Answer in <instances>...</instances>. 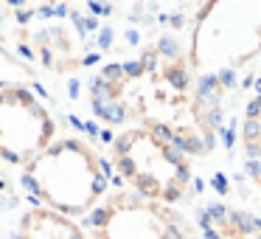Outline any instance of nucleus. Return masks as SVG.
<instances>
[{
  "label": "nucleus",
  "instance_id": "f257e3e1",
  "mask_svg": "<svg viewBox=\"0 0 261 239\" xmlns=\"http://www.w3.org/2000/svg\"><path fill=\"white\" fill-rule=\"evenodd\" d=\"M23 175L34 186V200L62 217L87 214L107 188L96 152L79 138H65L48 147L25 166Z\"/></svg>",
  "mask_w": 261,
  "mask_h": 239
},
{
  "label": "nucleus",
  "instance_id": "f03ea898",
  "mask_svg": "<svg viewBox=\"0 0 261 239\" xmlns=\"http://www.w3.org/2000/svg\"><path fill=\"white\" fill-rule=\"evenodd\" d=\"M54 118L29 87L0 90V158L29 166L54 138Z\"/></svg>",
  "mask_w": 261,
  "mask_h": 239
},
{
  "label": "nucleus",
  "instance_id": "7ed1b4c3",
  "mask_svg": "<svg viewBox=\"0 0 261 239\" xmlns=\"http://www.w3.org/2000/svg\"><path fill=\"white\" fill-rule=\"evenodd\" d=\"M17 239H87L73 220L48 208L29 211L20 222Z\"/></svg>",
  "mask_w": 261,
  "mask_h": 239
},
{
  "label": "nucleus",
  "instance_id": "20e7f679",
  "mask_svg": "<svg viewBox=\"0 0 261 239\" xmlns=\"http://www.w3.org/2000/svg\"><path fill=\"white\" fill-rule=\"evenodd\" d=\"M166 79H169V85L174 87V90H186L188 87V70L182 68V65H169L166 68Z\"/></svg>",
  "mask_w": 261,
  "mask_h": 239
},
{
  "label": "nucleus",
  "instance_id": "39448f33",
  "mask_svg": "<svg viewBox=\"0 0 261 239\" xmlns=\"http://www.w3.org/2000/svg\"><path fill=\"white\" fill-rule=\"evenodd\" d=\"M154 51H158V57H166V59H177V57H180V45H177L174 37H160L158 45H154Z\"/></svg>",
  "mask_w": 261,
  "mask_h": 239
},
{
  "label": "nucleus",
  "instance_id": "423d86ee",
  "mask_svg": "<svg viewBox=\"0 0 261 239\" xmlns=\"http://www.w3.org/2000/svg\"><path fill=\"white\" fill-rule=\"evenodd\" d=\"M205 211H208L211 222H216V225H222V228L227 225V208L222 203H208V205H205Z\"/></svg>",
  "mask_w": 261,
  "mask_h": 239
},
{
  "label": "nucleus",
  "instance_id": "0eeeda50",
  "mask_svg": "<svg viewBox=\"0 0 261 239\" xmlns=\"http://www.w3.org/2000/svg\"><path fill=\"white\" fill-rule=\"evenodd\" d=\"M236 132H239V121L236 118H230V124L222 127V132H219V138L225 141V147L230 149V155H233V147H236Z\"/></svg>",
  "mask_w": 261,
  "mask_h": 239
},
{
  "label": "nucleus",
  "instance_id": "6e6552de",
  "mask_svg": "<svg viewBox=\"0 0 261 239\" xmlns=\"http://www.w3.org/2000/svg\"><path fill=\"white\" fill-rule=\"evenodd\" d=\"M244 144H261V121H247L242 127Z\"/></svg>",
  "mask_w": 261,
  "mask_h": 239
},
{
  "label": "nucleus",
  "instance_id": "1a4fd4ad",
  "mask_svg": "<svg viewBox=\"0 0 261 239\" xmlns=\"http://www.w3.org/2000/svg\"><path fill=\"white\" fill-rule=\"evenodd\" d=\"M222 121H225V113H222V107L208 110V127H211V132H216V135H219V132H222Z\"/></svg>",
  "mask_w": 261,
  "mask_h": 239
},
{
  "label": "nucleus",
  "instance_id": "9d476101",
  "mask_svg": "<svg viewBox=\"0 0 261 239\" xmlns=\"http://www.w3.org/2000/svg\"><path fill=\"white\" fill-rule=\"evenodd\" d=\"M121 68H124V76H126V79H138V76H143V65H141V59H129V62H121Z\"/></svg>",
  "mask_w": 261,
  "mask_h": 239
},
{
  "label": "nucleus",
  "instance_id": "9b49d317",
  "mask_svg": "<svg viewBox=\"0 0 261 239\" xmlns=\"http://www.w3.org/2000/svg\"><path fill=\"white\" fill-rule=\"evenodd\" d=\"M236 70L233 68H222L219 74H216V82H219V87H236Z\"/></svg>",
  "mask_w": 261,
  "mask_h": 239
},
{
  "label": "nucleus",
  "instance_id": "f8f14e48",
  "mask_svg": "<svg viewBox=\"0 0 261 239\" xmlns=\"http://www.w3.org/2000/svg\"><path fill=\"white\" fill-rule=\"evenodd\" d=\"M244 113H247V121H258L261 118V96H255L253 102H247Z\"/></svg>",
  "mask_w": 261,
  "mask_h": 239
},
{
  "label": "nucleus",
  "instance_id": "ddd939ff",
  "mask_svg": "<svg viewBox=\"0 0 261 239\" xmlns=\"http://www.w3.org/2000/svg\"><path fill=\"white\" fill-rule=\"evenodd\" d=\"M211 186L216 188V194H227V192H230V183H227V177L222 175V172H216V175L211 177Z\"/></svg>",
  "mask_w": 261,
  "mask_h": 239
},
{
  "label": "nucleus",
  "instance_id": "4468645a",
  "mask_svg": "<svg viewBox=\"0 0 261 239\" xmlns=\"http://www.w3.org/2000/svg\"><path fill=\"white\" fill-rule=\"evenodd\" d=\"M244 172H247V177H253V180L261 183V160H247Z\"/></svg>",
  "mask_w": 261,
  "mask_h": 239
},
{
  "label": "nucleus",
  "instance_id": "2eb2a0df",
  "mask_svg": "<svg viewBox=\"0 0 261 239\" xmlns=\"http://www.w3.org/2000/svg\"><path fill=\"white\" fill-rule=\"evenodd\" d=\"M110 45H113V29H104L101 34H98V48H101V51H107Z\"/></svg>",
  "mask_w": 261,
  "mask_h": 239
},
{
  "label": "nucleus",
  "instance_id": "dca6fc26",
  "mask_svg": "<svg viewBox=\"0 0 261 239\" xmlns=\"http://www.w3.org/2000/svg\"><path fill=\"white\" fill-rule=\"evenodd\" d=\"M197 222H199V228H202V231L214 228V222H211V217H208V211H205V208H199V211H197Z\"/></svg>",
  "mask_w": 261,
  "mask_h": 239
},
{
  "label": "nucleus",
  "instance_id": "f3484780",
  "mask_svg": "<svg viewBox=\"0 0 261 239\" xmlns=\"http://www.w3.org/2000/svg\"><path fill=\"white\" fill-rule=\"evenodd\" d=\"M244 152H247L250 160H261V144H247V147H244Z\"/></svg>",
  "mask_w": 261,
  "mask_h": 239
},
{
  "label": "nucleus",
  "instance_id": "a211bd4d",
  "mask_svg": "<svg viewBox=\"0 0 261 239\" xmlns=\"http://www.w3.org/2000/svg\"><path fill=\"white\" fill-rule=\"evenodd\" d=\"M87 9H90V12H96V14H104V17L113 12V6H110V3H90Z\"/></svg>",
  "mask_w": 261,
  "mask_h": 239
},
{
  "label": "nucleus",
  "instance_id": "6ab92c4d",
  "mask_svg": "<svg viewBox=\"0 0 261 239\" xmlns=\"http://www.w3.org/2000/svg\"><path fill=\"white\" fill-rule=\"evenodd\" d=\"M202 141H205V152H211V149L216 147V132H208V135H205Z\"/></svg>",
  "mask_w": 261,
  "mask_h": 239
},
{
  "label": "nucleus",
  "instance_id": "aec40b11",
  "mask_svg": "<svg viewBox=\"0 0 261 239\" xmlns=\"http://www.w3.org/2000/svg\"><path fill=\"white\" fill-rule=\"evenodd\" d=\"M98 59H101V54H87V57L85 59H82V65H98Z\"/></svg>",
  "mask_w": 261,
  "mask_h": 239
},
{
  "label": "nucleus",
  "instance_id": "412c9836",
  "mask_svg": "<svg viewBox=\"0 0 261 239\" xmlns=\"http://www.w3.org/2000/svg\"><path fill=\"white\" fill-rule=\"evenodd\" d=\"M126 42H129V45H138V42H141V34H138L135 29H132V31H126Z\"/></svg>",
  "mask_w": 261,
  "mask_h": 239
},
{
  "label": "nucleus",
  "instance_id": "4be33fe9",
  "mask_svg": "<svg viewBox=\"0 0 261 239\" xmlns=\"http://www.w3.org/2000/svg\"><path fill=\"white\" fill-rule=\"evenodd\" d=\"M191 186H194V192H197V194H202V192H205V180H202V177H194Z\"/></svg>",
  "mask_w": 261,
  "mask_h": 239
},
{
  "label": "nucleus",
  "instance_id": "5701e85b",
  "mask_svg": "<svg viewBox=\"0 0 261 239\" xmlns=\"http://www.w3.org/2000/svg\"><path fill=\"white\" fill-rule=\"evenodd\" d=\"M202 233H205V239H225L219 231H216V228H208V231H202Z\"/></svg>",
  "mask_w": 261,
  "mask_h": 239
},
{
  "label": "nucleus",
  "instance_id": "b1692460",
  "mask_svg": "<svg viewBox=\"0 0 261 239\" xmlns=\"http://www.w3.org/2000/svg\"><path fill=\"white\" fill-rule=\"evenodd\" d=\"M253 87H255V93H258V96H261V76H258V79H255V85H253Z\"/></svg>",
  "mask_w": 261,
  "mask_h": 239
},
{
  "label": "nucleus",
  "instance_id": "393cba45",
  "mask_svg": "<svg viewBox=\"0 0 261 239\" xmlns=\"http://www.w3.org/2000/svg\"><path fill=\"white\" fill-rule=\"evenodd\" d=\"M186 239H197V236H191V233H188V236H186Z\"/></svg>",
  "mask_w": 261,
  "mask_h": 239
},
{
  "label": "nucleus",
  "instance_id": "a878e982",
  "mask_svg": "<svg viewBox=\"0 0 261 239\" xmlns=\"http://www.w3.org/2000/svg\"><path fill=\"white\" fill-rule=\"evenodd\" d=\"M258 48H261V42H258Z\"/></svg>",
  "mask_w": 261,
  "mask_h": 239
}]
</instances>
